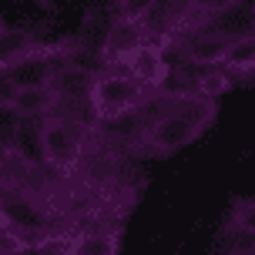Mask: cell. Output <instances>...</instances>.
Instances as JSON below:
<instances>
[{
  "mask_svg": "<svg viewBox=\"0 0 255 255\" xmlns=\"http://www.w3.org/2000/svg\"><path fill=\"white\" fill-rule=\"evenodd\" d=\"M229 222H232V225H239V229L255 232V202H252V198H242V202H235V208H232Z\"/></svg>",
  "mask_w": 255,
  "mask_h": 255,
  "instance_id": "18",
  "label": "cell"
},
{
  "mask_svg": "<svg viewBox=\"0 0 255 255\" xmlns=\"http://www.w3.org/2000/svg\"><path fill=\"white\" fill-rule=\"evenodd\" d=\"M37 3H51V0H37Z\"/></svg>",
  "mask_w": 255,
  "mask_h": 255,
  "instance_id": "25",
  "label": "cell"
},
{
  "mask_svg": "<svg viewBox=\"0 0 255 255\" xmlns=\"http://www.w3.org/2000/svg\"><path fill=\"white\" fill-rule=\"evenodd\" d=\"M215 255H245V252H215Z\"/></svg>",
  "mask_w": 255,
  "mask_h": 255,
  "instance_id": "24",
  "label": "cell"
},
{
  "mask_svg": "<svg viewBox=\"0 0 255 255\" xmlns=\"http://www.w3.org/2000/svg\"><path fill=\"white\" fill-rule=\"evenodd\" d=\"M17 94H20V88L13 84V77H10V71H7V64H0V108H13Z\"/></svg>",
  "mask_w": 255,
  "mask_h": 255,
  "instance_id": "20",
  "label": "cell"
},
{
  "mask_svg": "<svg viewBox=\"0 0 255 255\" xmlns=\"http://www.w3.org/2000/svg\"><path fill=\"white\" fill-rule=\"evenodd\" d=\"M0 255H10V252H0Z\"/></svg>",
  "mask_w": 255,
  "mask_h": 255,
  "instance_id": "26",
  "label": "cell"
},
{
  "mask_svg": "<svg viewBox=\"0 0 255 255\" xmlns=\"http://www.w3.org/2000/svg\"><path fill=\"white\" fill-rule=\"evenodd\" d=\"M84 141H88V125L81 118L61 115V111H51V115L40 118V144H44V165L51 168H74L81 161V151H84Z\"/></svg>",
  "mask_w": 255,
  "mask_h": 255,
  "instance_id": "3",
  "label": "cell"
},
{
  "mask_svg": "<svg viewBox=\"0 0 255 255\" xmlns=\"http://www.w3.org/2000/svg\"><path fill=\"white\" fill-rule=\"evenodd\" d=\"M118 235L115 232H88L67 245L64 255H118Z\"/></svg>",
  "mask_w": 255,
  "mask_h": 255,
  "instance_id": "16",
  "label": "cell"
},
{
  "mask_svg": "<svg viewBox=\"0 0 255 255\" xmlns=\"http://www.w3.org/2000/svg\"><path fill=\"white\" fill-rule=\"evenodd\" d=\"M7 151L20 161V165L34 168V165H44V144H40V118H17L13 125V134H10V144Z\"/></svg>",
  "mask_w": 255,
  "mask_h": 255,
  "instance_id": "8",
  "label": "cell"
},
{
  "mask_svg": "<svg viewBox=\"0 0 255 255\" xmlns=\"http://www.w3.org/2000/svg\"><path fill=\"white\" fill-rule=\"evenodd\" d=\"M218 252H245V255H255V232L249 229H239L225 222L222 232H218Z\"/></svg>",
  "mask_w": 255,
  "mask_h": 255,
  "instance_id": "17",
  "label": "cell"
},
{
  "mask_svg": "<svg viewBox=\"0 0 255 255\" xmlns=\"http://www.w3.org/2000/svg\"><path fill=\"white\" fill-rule=\"evenodd\" d=\"M215 121V98H202V94H181L171 101L168 111L148 121L144 138H141L138 151L151 154V158H168L188 148L191 141L205 134V128Z\"/></svg>",
  "mask_w": 255,
  "mask_h": 255,
  "instance_id": "1",
  "label": "cell"
},
{
  "mask_svg": "<svg viewBox=\"0 0 255 255\" xmlns=\"http://www.w3.org/2000/svg\"><path fill=\"white\" fill-rule=\"evenodd\" d=\"M3 232H7V229L0 225V252H7V245H3Z\"/></svg>",
  "mask_w": 255,
  "mask_h": 255,
  "instance_id": "23",
  "label": "cell"
},
{
  "mask_svg": "<svg viewBox=\"0 0 255 255\" xmlns=\"http://www.w3.org/2000/svg\"><path fill=\"white\" fill-rule=\"evenodd\" d=\"M144 94L148 91L141 88L128 71H121L115 64H104L101 71L94 74V81H91L88 104H91V115L98 121H108V118H118L125 111L144 108Z\"/></svg>",
  "mask_w": 255,
  "mask_h": 255,
  "instance_id": "2",
  "label": "cell"
},
{
  "mask_svg": "<svg viewBox=\"0 0 255 255\" xmlns=\"http://www.w3.org/2000/svg\"><path fill=\"white\" fill-rule=\"evenodd\" d=\"M229 3H235V0H191L188 17H191V20H202V17L222 10V7H229Z\"/></svg>",
  "mask_w": 255,
  "mask_h": 255,
  "instance_id": "21",
  "label": "cell"
},
{
  "mask_svg": "<svg viewBox=\"0 0 255 255\" xmlns=\"http://www.w3.org/2000/svg\"><path fill=\"white\" fill-rule=\"evenodd\" d=\"M10 111L17 118H44V115H51V111H57V104H54L51 88H20Z\"/></svg>",
  "mask_w": 255,
  "mask_h": 255,
  "instance_id": "15",
  "label": "cell"
},
{
  "mask_svg": "<svg viewBox=\"0 0 255 255\" xmlns=\"http://www.w3.org/2000/svg\"><path fill=\"white\" fill-rule=\"evenodd\" d=\"M144 44H148V27L141 24V20H131V17H121L118 13L115 20H111V27H108V34H104L101 61L125 67V61L134 51H141Z\"/></svg>",
  "mask_w": 255,
  "mask_h": 255,
  "instance_id": "5",
  "label": "cell"
},
{
  "mask_svg": "<svg viewBox=\"0 0 255 255\" xmlns=\"http://www.w3.org/2000/svg\"><path fill=\"white\" fill-rule=\"evenodd\" d=\"M225 51H229V40L205 34V30H191L181 44V61L191 67H222Z\"/></svg>",
  "mask_w": 255,
  "mask_h": 255,
  "instance_id": "9",
  "label": "cell"
},
{
  "mask_svg": "<svg viewBox=\"0 0 255 255\" xmlns=\"http://www.w3.org/2000/svg\"><path fill=\"white\" fill-rule=\"evenodd\" d=\"M0 27H3V20H0Z\"/></svg>",
  "mask_w": 255,
  "mask_h": 255,
  "instance_id": "27",
  "label": "cell"
},
{
  "mask_svg": "<svg viewBox=\"0 0 255 255\" xmlns=\"http://www.w3.org/2000/svg\"><path fill=\"white\" fill-rule=\"evenodd\" d=\"M115 3H118L121 17H131V20H141V24H144V17L154 7V0H115Z\"/></svg>",
  "mask_w": 255,
  "mask_h": 255,
  "instance_id": "19",
  "label": "cell"
},
{
  "mask_svg": "<svg viewBox=\"0 0 255 255\" xmlns=\"http://www.w3.org/2000/svg\"><path fill=\"white\" fill-rule=\"evenodd\" d=\"M57 67H61V51L51 54V51H44V47L7 64V71H10L17 88H51Z\"/></svg>",
  "mask_w": 255,
  "mask_h": 255,
  "instance_id": "7",
  "label": "cell"
},
{
  "mask_svg": "<svg viewBox=\"0 0 255 255\" xmlns=\"http://www.w3.org/2000/svg\"><path fill=\"white\" fill-rule=\"evenodd\" d=\"M0 225L24 239H37V235H47L51 218L27 191L7 185V188H0Z\"/></svg>",
  "mask_w": 255,
  "mask_h": 255,
  "instance_id": "4",
  "label": "cell"
},
{
  "mask_svg": "<svg viewBox=\"0 0 255 255\" xmlns=\"http://www.w3.org/2000/svg\"><path fill=\"white\" fill-rule=\"evenodd\" d=\"M91 81H94V74L61 64V67H57V74H54V81H51L54 104H88ZM88 108H91V104H88Z\"/></svg>",
  "mask_w": 255,
  "mask_h": 255,
  "instance_id": "11",
  "label": "cell"
},
{
  "mask_svg": "<svg viewBox=\"0 0 255 255\" xmlns=\"http://www.w3.org/2000/svg\"><path fill=\"white\" fill-rule=\"evenodd\" d=\"M195 30L215 34V37H222V40H235V37H245V34H255V3L235 0L229 7L208 13L202 20H195Z\"/></svg>",
  "mask_w": 255,
  "mask_h": 255,
  "instance_id": "6",
  "label": "cell"
},
{
  "mask_svg": "<svg viewBox=\"0 0 255 255\" xmlns=\"http://www.w3.org/2000/svg\"><path fill=\"white\" fill-rule=\"evenodd\" d=\"M148 121L151 118H144V111L134 108V111H125V115H118V118H108L101 125L108 128V141L111 144H118V148H141Z\"/></svg>",
  "mask_w": 255,
  "mask_h": 255,
  "instance_id": "12",
  "label": "cell"
},
{
  "mask_svg": "<svg viewBox=\"0 0 255 255\" xmlns=\"http://www.w3.org/2000/svg\"><path fill=\"white\" fill-rule=\"evenodd\" d=\"M222 67L232 71L235 77H252V71H255V34L229 40V51H225Z\"/></svg>",
  "mask_w": 255,
  "mask_h": 255,
  "instance_id": "14",
  "label": "cell"
},
{
  "mask_svg": "<svg viewBox=\"0 0 255 255\" xmlns=\"http://www.w3.org/2000/svg\"><path fill=\"white\" fill-rule=\"evenodd\" d=\"M40 34L30 30V27H0V64H10L24 54H34L40 51Z\"/></svg>",
  "mask_w": 255,
  "mask_h": 255,
  "instance_id": "13",
  "label": "cell"
},
{
  "mask_svg": "<svg viewBox=\"0 0 255 255\" xmlns=\"http://www.w3.org/2000/svg\"><path fill=\"white\" fill-rule=\"evenodd\" d=\"M13 125H17V115H13L10 108H0V151H7L10 134H13Z\"/></svg>",
  "mask_w": 255,
  "mask_h": 255,
  "instance_id": "22",
  "label": "cell"
},
{
  "mask_svg": "<svg viewBox=\"0 0 255 255\" xmlns=\"http://www.w3.org/2000/svg\"><path fill=\"white\" fill-rule=\"evenodd\" d=\"M125 71L134 77L144 91H148V88H161V84L168 81V74H171V71H168L165 54L154 51V47H148V44L128 57V61H125Z\"/></svg>",
  "mask_w": 255,
  "mask_h": 255,
  "instance_id": "10",
  "label": "cell"
}]
</instances>
